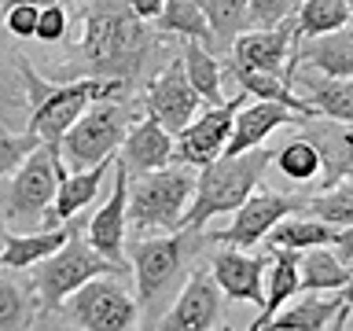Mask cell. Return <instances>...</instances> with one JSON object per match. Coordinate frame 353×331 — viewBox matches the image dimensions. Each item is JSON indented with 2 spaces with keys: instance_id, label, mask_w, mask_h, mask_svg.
Segmentation results:
<instances>
[{
  "instance_id": "cell-42",
  "label": "cell",
  "mask_w": 353,
  "mask_h": 331,
  "mask_svg": "<svg viewBox=\"0 0 353 331\" xmlns=\"http://www.w3.org/2000/svg\"><path fill=\"white\" fill-rule=\"evenodd\" d=\"M4 236H8V225H4V217H0V250H4Z\"/></svg>"
},
{
  "instance_id": "cell-18",
  "label": "cell",
  "mask_w": 353,
  "mask_h": 331,
  "mask_svg": "<svg viewBox=\"0 0 353 331\" xmlns=\"http://www.w3.org/2000/svg\"><path fill=\"white\" fill-rule=\"evenodd\" d=\"M302 121H305L302 114H294V110L283 107V103H265V99H258V103H250V107H239L236 129H232V140H228L225 154H247L254 148H261L265 137H272L276 129L302 126Z\"/></svg>"
},
{
  "instance_id": "cell-10",
  "label": "cell",
  "mask_w": 353,
  "mask_h": 331,
  "mask_svg": "<svg viewBox=\"0 0 353 331\" xmlns=\"http://www.w3.org/2000/svg\"><path fill=\"white\" fill-rule=\"evenodd\" d=\"M302 210H305V199L258 188V192H254L247 203L232 214V225L210 232L206 239L210 243H225V247H236V250H250V247H258V243L269 236V232L280 225L283 217L302 214Z\"/></svg>"
},
{
  "instance_id": "cell-37",
  "label": "cell",
  "mask_w": 353,
  "mask_h": 331,
  "mask_svg": "<svg viewBox=\"0 0 353 331\" xmlns=\"http://www.w3.org/2000/svg\"><path fill=\"white\" fill-rule=\"evenodd\" d=\"M129 8H132V15H137L140 22H154L162 15L165 0H129Z\"/></svg>"
},
{
  "instance_id": "cell-12",
  "label": "cell",
  "mask_w": 353,
  "mask_h": 331,
  "mask_svg": "<svg viewBox=\"0 0 353 331\" xmlns=\"http://www.w3.org/2000/svg\"><path fill=\"white\" fill-rule=\"evenodd\" d=\"M140 103H143V110H148V118H154L165 132H173V137H176V132H184L195 121L203 99L195 96L192 81H188L184 63L173 59L170 66H162V70L148 81Z\"/></svg>"
},
{
  "instance_id": "cell-29",
  "label": "cell",
  "mask_w": 353,
  "mask_h": 331,
  "mask_svg": "<svg viewBox=\"0 0 353 331\" xmlns=\"http://www.w3.org/2000/svg\"><path fill=\"white\" fill-rule=\"evenodd\" d=\"M206 22L214 30V44H236V37L250 33V0H199Z\"/></svg>"
},
{
  "instance_id": "cell-43",
  "label": "cell",
  "mask_w": 353,
  "mask_h": 331,
  "mask_svg": "<svg viewBox=\"0 0 353 331\" xmlns=\"http://www.w3.org/2000/svg\"><path fill=\"white\" fill-rule=\"evenodd\" d=\"M346 181H353V154H350V166H346Z\"/></svg>"
},
{
  "instance_id": "cell-25",
  "label": "cell",
  "mask_w": 353,
  "mask_h": 331,
  "mask_svg": "<svg viewBox=\"0 0 353 331\" xmlns=\"http://www.w3.org/2000/svg\"><path fill=\"white\" fill-rule=\"evenodd\" d=\"M181 63H184V74H188V81H192L195 96L203 99V107H221V103H225V92H221L225 66H221V59L206 48V44L188 41Z\"/></svg>"
},
{
  "instance_id": "cell-34",
  "label": "cell",
  "mask_w": 353,
  "mask_h": 331,
  "mask_svg": "<svg viewBox=\"0 0 353 331\" xmlns=\"http://www.w3.org/2000/svg\"><path fill=\"white\" fill-rule=\"evenodd\" d=\"M294 11V0H250V19L258 30H272L280 22L291 19Z\"/></svg>"
},
{
  "instance_id": "cell-39",
  "label": "cell",
  "mask_w": 353,
  "mask_h": 331,
  "mask_svg": "<svg viewBox=\"0 0 353 331\" xmlns=\"http://www.w3.org/2000/svg\"><path fill=\"white\" fill-rule=\"evenodd\" d=\"M350 317H353V309H350V305H342V309H339V317L331 320L324 331H346V328H350Z\"/></svg>"
},
{
  "instance_id": "cell-20",
  "label": "cell",
  "mask_w": 353,
  "mask_h": 331,
  "mask_svg": "<svg viewBox=\"0 0 353 331\" xmlns=\"http://www.w3.org/2000/svg\"><path fill=\"white\" fill-rule=\"evenodd\" d=\"M107 173H110V159H103L99 166H92V170H85V173H66L59 181V192H55L52 210L41 217V228H59L70 217H77L99 195V184H103Z\"/></svg>"
},
{
  "instance_id": "cell-44",
  "label": "cell",
  "mask_w": 353,
  "mask_h": 331,
  "mask_svg": "<svg viewBox=\"0 0 353 331\" xmlns=\"http://www.w3.org/2000/svg\"><path fill=\"white\" fill-rule=\"evenodd\" d=\"M59 4H63V8H66V4H74V0H59Z\"/></svg>"
},
{
  "instance_id": "cell-38",
  "label": "cell",
  "mask_w": 353,
  "mask_h": 331,
  "mask_svg": "<svg viewBox=\"0 0 353 331\" xmlns=\"http://www.w3.org/2000/svg\"><path fill=\"white\" fill-rule=\"evenodd\" d=\"M331 247H335V254L353 269V225H350V228H339V232H335V243H331Z\"/></svg>"
},
{
  "instance_id": "cell-32",
  "label": "cell",
  "mask_w": 353,
  "mask_h": 331,
  "mask_svg": "<svg viewBox=\"0 0 353 331\" xmlns=\"http://www.w3.org/2000/svg\"><path fill=\"white\" fill-rule=\"evenodd\" d=\"M37 317V302L26 287L0 276V331H26Z\"/></svg>"
},
{
  "instance_id": "cell-11",
  "label": "cell",
  "mask_w": 353,
  "mask_h": 331,
  "mask_svg": "<svg viewBox=\"0 0 353 331\" xmlns=\"http://www.w3.org/2000/svg\"><path fill=\"white\" fill-rule=\"evenodd\" d=\"M236 114H239V96L225 99L221 107H203L195 114V121L184 132H176L173 140V162L192 166V170H203L214 159L228 151L232 129H236Z\"/></svg>"
},
{
  "instance_id": "cell-36",
  "label": "cell",
  "mask_w": 353,
  "mask_h": 331,
  "mask_svg": "<svg viewBox=\"0 0 353 331\" xmlns=\"http://www.w3.org/2000/svg\"><path fill=\"white\" fill-rule=\"evenodd\" d=\"M37 19H41V8L37 4H15L4 11V26L11 37H33L37 33Z\"/></svg>"
},
{
  "instance_id": "cell-46",
  "label": "cell",
  "mask_w": 353,
  "mask_h": 331,
  "mask_svg": "<svg viewBox=\"0 0 353 331\" xmlns=\"http://www.w3.org/2000/svg\"><path fill=\"white\" fill-rule=\"evenodd\" d=\"M346 331H350V328H346Z\"/></svg>"
},
{
  "instance_id": "cell-30",
  "label": "cell",
  "mask_w": 353,
  "mask_h": 331,
  "mask_svg": "<svg viewBox=\"0 0 353 331\" xmlns=\"http://www.w3.org/2000/svg\"><path fill=\"white\" fill-rule=\"evenodd\" d=\"M305 214L324 221L331 228H350L353 225V181H342L327 192H316L313 199H305Z\"/></svg>"
},
{
  "instance_id": "cell-41",
  "label": "cell",
  "mask_w": 353,
  "mask_h": 331,
  "mask_svg": "<svg viewBox=\"0 0 353 331\" xmlns=\"http://www.w3.org/2000/svg\"><path fill=\"white\" fill-rule=\"evenodd\" d=\"M339 294H342V302H346V305L353 309V280H350L346 287H342V291H339Z\"/></svg>"
},
{
  "instance_id": "cell-19",
  "label": "cell",
  "mask_w": 353,
  "mask_h": 331,
  "mask_svg": "<svg viewBox=\"0 0 353 331\" xmlns=\"http://www.w3.org/2000/svg\"><path fill=\"white\" fill-rule=\"evenodd\" d=\"M302 85V99L316 110V118L339 121L353 129V77H324V74H294Z\"/></svg>"
},
{
  "instance_id": "cell-17",
  "label": "cell",
  "mask_w": 353,
  "mask_h": 331,
  "mask_svg": "<svg viewBox=\"0 0 353 331\" xmlns=\"http://www.w3.org/2000/svg\"><path fill=\"white\" fill-rule=\"evenodd\" d=\"M121 166L129 177H148L173 166V132H165L154 118H137L121 140Z\"/></svg>"
},
{
  "instance_id": "cell-45",
  "label": "cell",
  "mask_w": 353,
  "mask_h": 331,
  "mask_svg": "<svg viewBox=\"0 0 353 331\" xmlns=\"http://www.w3.org/2000/svg\"><path fill=\"white\" fill-rule=\"evenodd\" d=\"M298 4H305V0H294V8H298Z\"/></svg>"
},
{
  "instance_id": "cell-2",
  "label": "cell",
  "mask_w": 353,
  "mask_h": 331,
  "mask_svg": "<svg viewBox=\"0 0 353 331\" xmlns=\"http://www.w3.org/2000/svg\"><path fill=\"white\" fill-rule=\"evenodd\" d=\"M22 88H26V132H33L41 143H59L70 126L85 114L99 99H118L125 92V81L114 77H74V81H44L33 70V63L26 55H15Z\"/></svg>"
},
{
  "instance_id": "cell-28",
  "label": "cell",
  "mask_w": 353,
  "mask_h": 331,
  "mask_svg": "<svg viewBox=\"0 0 353 331\" xmlns=\"http://www.w3.org/2000/svg\"><path fill=\"white\" fill-rule=\"evenodd\" d=\"M159 33H176L184 41H199L214 52V30L206 22V11L199 8V0H165L162 15L154 19Z\"/></svg>"
},
{
  "instance_id": "cell-15",
  "label": "cell",
  "mask_w": 353,
  "mask_h": 331,
  "mask_svg": "<svg viewBox=\"0 0 353 331\" xmlns=\"http://www.w3.org/2000/svg\"><path fill=\"white\" fill-rule=\"evenodd\" d=\"M125 206H129V173H125V166L118 162L114 188H110L107 203L99 206L92 214V221L85 225V243L99 254V258L114 261L121 269H125V228H129Z\"/></svg>"
},
{
  "instance_id": "cell-21",
  "label": "cell",
  "mask_w": 353,
  "mask_h": 331,
  "mask_svg": "<svg viewBox=\"0 0 353 331\" xmlns=\"http://www.w3.org/2000/svg\"><path fill=\"white\" fill-rule=\"evenodd\" d=\"M70 239V221L59 228H41V232H11L4 236V250H0V269H33L44 258H52L55 250H63V243Z\"/></svg>"
},
{
  "instance_id": "cell-22",
  "label": "cell",
  "mask_w": 353,
  "mask_h": 331,
  "mask_svg": "<svg viewBox=\"0 0 353 331\" xmlns=\"http://www.w3.org/2000/svg\"><path fill=\"white\" fill-rule=\"evenodd\" d=\"M342 305H346L342 294H313L309 291L302 298H291L261 331H324L339 317Z\"/></svg>"
},
{
  "instance_id": "cell-1",
  "label": "cell",
  "mask_w": 353,
  "mask_h": 331,
  "mask_svg": "<svg viewBox=\"0 0 353 331\" xmlns=\"http://www.w3.org/2000/svg\"><path fill=\"white\" fill-rule=\"evenodd\" d=\"M77 55H81L85 77H114V81H132L140 74L143 59L151 55V33L148 22L132 15L129 0H92V11L81 15V33H77Z\"/></svg>"
},
{
  "instance_id": "cell-5",
  "label": "cell",
  "mask_w": 353,
  "mask_h": 331,
  "mask_svg": "<svg viewBox=\"0 0 353 331\" xmlns=\"http://www.w3.org/2000/svg\"><path fill=\"white\" fill-rule=\"evenodd\" d=\"M81 228H85V221L70 217V239L63 243V250H55L52 258L33 265L30 294H33V302H37V313H55L59 305H66V298L74 291H81L88 280H96V276L121 272V265L99 258V254L81 239Z\"/></svg>"
},
{
  "instance_id": "cell-40",
  "label": "cell",
  "mask_w": 353,
  "mask_h": 331,
  "mask_svg": "<svg viewBox=\"0 0 353 331\" xmlns=\"http://www.w3.org/2000/svg\"><path fill=\"white\" fill-rule=\"evenodd\" d=\"M4 8H15V4H37V8H48V4H59V0H0Z\"/></svg>"
},
{
  "instance_id": "cell-6",
  "label": "cell",
  "mask_w": 353,
  "mask_h": 331,
  "mask_svg": "<svg viewBox=\"0 0 353 331\" xmlns=\"http://www.w3.org/2000/svg\"><path fill=\"white\" fill-rule=\"evenodd\" d=\"M129 126H132V114L121 99H99V103H92L59 140L66 173H85L103 159H114Z\"/></svg>"
},
{
  "instance_id": "cell-9",
  "label": "cell",
  "mask_w": 353,
  "mask_h": 331,
  "mask_svg": "<svg viewBox=\"0 0 353 331\" xmlns=\"http://www.w3.org/2000/svg\"><path fill=\"white\" fill-rule=\"evenodd\" d=\"M63 309L81 331H132L140 302L114 276H96L66 298Z\"/></svg>"
},
{
  "instance_id": "cell-14",
  "label": "cell",
  "mask_w": 353,
  "mask_h": 331,
  "mask_svg": "<svg viewBox=\"0 0 353 331\" xmlns=\"http://www.w3.org/2000/svg\"><path fill=\"white\" fill-rule=\"evenodd\" d=\"M221 287L217 280L210 276L206 265H195L192 272H188V280L181 287V294H176V302L170 305V313H165L154 331H214L217 320H221Z\"/></svg>"
},
{
  "instance_id": "cell-7",
  "label": "cell",
  "mask_w": 353,
  "mask_h": 331,
  "mask_svg": "<svg viewBox=\"0 0 353 331\" xmlns=\"http://www.w3.org/2000/svg\"><path fill=\"white\" fill-rule=\"evenodd\" d=\"M63 177H66V166H63L59 143H41L4 184V195H0V203H4V225L41 221L52 210Z\"/></svg>"
},
{
  "instance_id": "cell-16",
  "label": "cell",
  "mask_w": 353,
  "mask_h": 331,
  "mask_svg": "<svg viewBox=\"0 0 353 331\" xmlns=\"http://www.w3.org/2000/svg\"><path fill=\"white\" fill-rule=\"evenodd\" d=\"M210 276L217 280L221 294L236 302L265 305V254H247L236 247H221L210 254Z\"/></svg>"
},
{
  "instance_id": "cell-13",
  "label": "cell",
  "mask_w": 353,
  "mask_h": 331,
  "mask_svg": "<svg viewBox=\"0 0 353 331\" xmlns=\"http://www.w3.org/2000/svg\"><path fill=\"white\" fill-rule=\"evenodd\" d=\"M298 26L294 19L280 22L272 30H250L236 37L232 44V55H236V66H247V70H269L280 74L287 81H294V66H298Z\"/></svg>"
},
{
  "instance_id": "cell-23",
  "label": "cell",
  "mask_w": 353,
  "mask_h": 331,
  "mask_svg": "<svg viewBox=\"0 0 353 331\" xmlns=\"http://www.w3.org/2000/svg\"><path fill=\"white\" fill-rule=\"evenodd\" d=\"M298 63L313 66L324 77H353V22L346 30L302 41L298 44Z\"/></svg>"
},
{
  "instance_id": "cell-24",
  "label": "cell",
  "mask_w": 353,
  "mask_h": 331,
  "mask_svg": "<svg viewBox=\"0 0 353 331\" xmlns=\"http://www.w3.org/2000/svg\"><path fill=\"white\" fill-rule=\"evenodd\" d=\"M298 272H302V291H313V294H339L353 280V269L335 254V247L305 250L298 258Z\"/></svg>"
},
{
  "instance_id": "cell-26",
  "label": "cell",
  "mask_w": 353,
  "mask_h": 331,
  "mask_svg": "<svg viewBox=\"0 0 353 331\" xmlns=\"http://www.w3.org/2000/svg\"><path fill=\"white\" fill-rule=\"evenodd\" d=\"M335 243V228L324 225L316 217H283L269 236H265V247L269 250H294V254H305L313 247H331Z\"/></svg>"
},
{
  "instance_id": "cell-31",
  "label": "cell",
  "mask_w": 353,
  "mask_h": 331,
  "mask_svg": "<svg viewBox=\"0 0 353 331\" xmlns=\"http://www.w3.org/2000/svg\"><path fill=\"white\" fill-rule=\"evenodd\" d=\"M276 166H280L283 177H291V181H320L324 177V154H320V148L309 137L302 140H291L287 148L276 151Z\"/></svg>"
},
{
  "instance_id": "cell-35",
  "label": "cell",
  "mask_w": 353,
  "mask_h": 331,
  "mask_svg": "<svg viewBox=\"0 0 353 331\" xmlns=\"http://www.w3.org/2000/svg\"><path fill=\"white\" fill-rule=\"evenodd\" d=\"M37 41L44 44H59L66 37V8L63 4H48L41 8V19H37V33H33Z\"/></svg>"
},
{
  "instance_id": "cell-27",
  "label": "cell",
  "mask_w": 353,
  "mask_h": 331,
  "mask_svg": "<svg viewBox=\"0 0 353 331\" xmlns=\"http://www.w3.org/2000/svg\"><path fill=\"white\" fill-rule=\"evenodd\" d=\"M350 22H353V0H305V4L294 8V26L302 41L346 30Z\"/></svg>"
},
{
  "instance_id": "cell-33",
  "label": "cell",
  "mask_w": 353,
  "mask_h": 331,
  "mask_svg": "<svg viewBox=\"0 0 353 331\" xmlns=\"http://www.w3.org/2000/svg\"><path fill=\"white\" fill-rule=\"evenodd\" d=\"M37 148H41V140L33 137V132H22V137H15V132L0 129V181H8V177L15 173Z\"/></svg>"
},
{
  "instance_id": "cell-4",
  "label": "cell",
  "mask_w": 353,
  "mask_h": 331,
  "mask_svg": "<svg viewBox=\"0 0 353 331\" xmlns=\"http://www.w3.org/2000/svg\"><path fill=\"white\" fill-rule=\"evenodd\" d=\"M199 170L192 166H165L148 177H129V206L125 217L137 236H159V232H181L184 214L195 199Z\"/></svg>"
},
{
  "instance_id": "cell-3",
  "label": "cell",
  "mask_w": 353,
  "mask_h": 331,
  "mask_svg": "<svg viewBox=\"0 0 353 331\" xmlns=\"http://www.w3.org/2000/svg\"><path fill=\"white\" fill-rule=\"evenodd\" d=\"M276 162V151L254 148L247 154H221L199 170L195 199L184 214V228L203 232V225L217 214H236L247 199L258 192L265 170Z\"/></svg>"
},
{
  "instance_id": "cell-8",
  "label": "cell",
  "mask_w": 353,
  "mask_h": 331,
  "mask_svg": "<svg viewBox=\"0 0 353 331\" xmlns=\"http://www.w3.org/2000/svg\"><path fill=\"white\" fill-rule=\"evenodd\" d=\"M199 243H206V236H199L192 228L137 236L132 243H125V261H129L132 276H137V302L148 305L181 272V265L188 261V254L199 250Z\"/></svg>"
}]
</instances>
